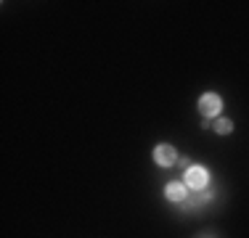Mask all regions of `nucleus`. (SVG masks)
I'll return each instance as SVG.
<instances>
[{
  "label": "nucleus",
  "instance_id": "nucleus-4",
  "mask_svg": "<svg viewBox=\"0 0 249 238\" xmlns=\"http://www.w3.org/2000/svg\"><path fill=\"white\" fill-rule=\"evenodd\" d=\"M164 196H167L173 204H183V201L191 199V196H188L186 183H167V186H164Z\"/></svg>",
  "mask_w": 249,
  "mask_h": 238
},
{
  "label": "nucleus",
  "instance_id": "nucleus-6",
  "mask_svg": "<svg viewBox=\"0 0 249 238\" xmlns=\"http://www.w3.org/2000/svg\"><path fill=\"white\" fill-rule=\"evenodd\" d=\"M178 167H180V170L186 172L188 167H191V159H188V156H178Z\"/></svg>",
  "mask_w": 249,
  "mask_h": 238
},
{
  "label": "nucleus",
  "instance_id": "nucleus-2",
  "mask_svg": "<svg viewBox=\"0 0 249 238\" xmlns=\"http://www.w3.org/2000/svg\"><path fill=\"white\" fill-rule=\"evenodd\" d=\"M199 111H201V117H204V119L217 117L223 111V98L217 93H204L199 98Z\"/></svg>",
  "mask_w": 249,
  "mask_h": 238
},
{
  "label": "nucleus",
  "instance_id": "nucleus-7",
  "mask_svg": "<svg viewBox=\"0 0 249 238\" xmlns=\"http://www.w3.org/2000/svg\"><path fill=\"white\" fill-rule=\"evenodd\" d=\"M201 238H212V236H201Z\"/></svg>",
  "mask_w": 249,
  "mask_h": 238
},
{
  "label": "nucleus",
  "instance_id": "nucleus-1",
  "mask_svg": "<svg viewBox=\"0 0 249 238\" xmlns=\"http://www.w3.org/2000/svg\"><path fill=\"white\" fill-rule=\"evenodd\" d=\"M183 175H186V188H191V190H204L210 186V172L199 164H191Z\"/></svg>",
  "mask_w": 249,
  "mask_h": 238
},
{
  "label": "nucleus",
  "instance_id": "nucleus-3",
  "mask_svg": "<svg viewBox=\"0 0 249 238\" xmlns=\"http://www.w3.org/2000/svg\"><path fill=\"white\" fill-rule=\"evenodd\" d=\"M154 162H157L159 167H173V164H178L175 146H170V143H159V146L154 148Z\"/></svg>",
  "mask_w": 249,
  "mask_h": 238
},
{
  "label": "nucleus",
  "instance_id": "nucleus-5",
  "mask_svg": "<svg viewBox=\"0 0 249 238\" xmlns=\"http://www.w3.org/2000/svg\"><path fill=\"white\" fill-rule=\"evenodd\" d=\"M212 130H215L217 135H231V133H233V122H231V119H225V117H220V119H215V122H212Z\"/></svg>",
  "mask_w": 249,
  "mask_h": 238
}]
</instances>
